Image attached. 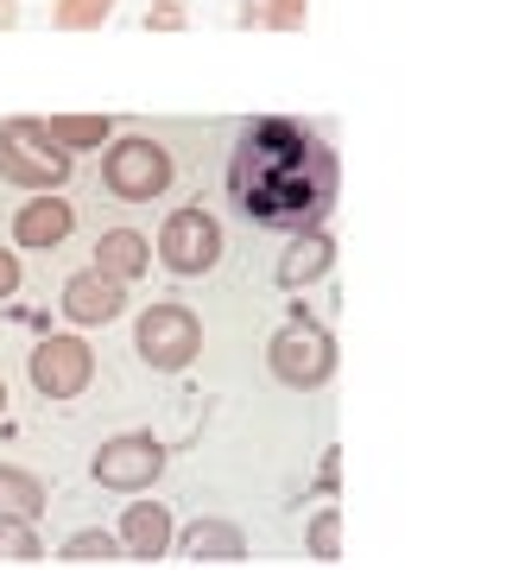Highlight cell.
I'll use <instances>...</instances> for the list:
<instances>
[{
	"instance_id": "1",
	"label": "cell",
	"mask_w": 506,
	"mask_h": 570,
	"mask_svg": "<svg viewBox=\"0 0 506 570\" xmlns=\"http://www.w3.org/2000/svg\"><path fill=\"white\" fill-rule=\"evenodd\" d=\"M343 190V165L317 127L291 115H254L228 153V204L266 235L324 228Z\"/></svg>"
},
{
	"instance_id": "2",
	"label": "cell",
	"mask_w": 506,
	"mask_h": 570,
	"mask_svg": "<svg viewBox=\"0 0 506 570\" xmlns=\"http://www.w3.org/2000/svg\"><path fill=\"white\" fill-rule=\"evenodd\" d=\"M178 178V159L171 146L152 140V134H127V140H108L101 153V190L115 204H159Z\"/></svg>"
},
{
	"instance_id": "3",
	"label": "cell",
	"mask_w": 506,
	"mask_h": 570,
	"mask_svg": "<svg viewBox=\"0 0 506 570\" xmlns=\"http://www.w3.org/2000/svg\"><path fill=\"white\" fill-rule=\"evenodd\" d=\"M222 254H228L222 223H216L202 204L171 209V216L159 223V242H152V261H159L171 279H202V273L222 266Z\"/></svg>"
},
{
	"instance_id": "4",
	"label": "cell",
	"mask_w": 506,
	"mask_h": 570,
	"mask_svg": "<svg viewBox=\"0 0 506 570\" xmlns=\"http://www.w3.org/2000/svg\"><path fill=\"white\" fill-rule=\"evenodd\" d=\"M77 171V153H63L44 121H7L0 127V178L20 190H63Z\"/></svg>"
},
{
	"instance_id": "5",
	"label": "cell",
	"mask_w": 506,
	"mask_h": 570,
	"mask_svg": "<svg viewBox=\"0 0 506 570\" xmlns=\"http://www.w3.org/2000/svg\"><path fill=\"white\" fill-rule=\"evenodd\" d=\"M266 367H272V381L279 387H298V393H317L336 374V336L324 324H310V317H291V324L272 330V343H266Z\"/></svg>"
},
{
	"instance_id": "6",
	"label": "cell",
	"mask_w": 506,
	"mask_h": 570,
	"mask_svg": "<svg viewBox=\"0 0 506 570\" xmlns=\"http://www.w3.org/2000/svg\"><path fill=\"white\" fill-rule=\"evenodd\" d=\"M133 348H140V362L152 374H183V367L202 355V324L197 311L178 305V298H159V305L140 311V324H133Z\"/></svg>"
},
{
	"instance_id": "7",
	"label": "cell",
	"mask_w": 506,
	"mask_h": 570,
	"mask_svg": "<svg viewBox=\"0 0 506 570\" xmlns=\"http://www.w3.org/2000/svg\"><path fill=\"white\" fill-rule=\"evenodd\" d=\"M165 463H171V450H165L152 431H121V438H108V444L96 450L89 475H96V489H108V494H146L165 475Z\"/></svg>"
},
{
	"instance_id": "8",
	"label": "cell",
	"mask_w": 506,
	"mask_h": 570,
	"mask_svg": "<svg viewBox=\"0 0 506 570\" xmlns=\"http://www.w3.org/2000/svg\"><path fill=\"white\" fill-rule=\"evenodd\" d=\"M26 374H32V393L63 406V400H82L89 381H96V348L82 336H44L32 355H26Z\"/></svg>"
},
{
	"instance_id": "9",
	"label": "cell",
	"mask_w": 506,
	"mask_h": 570,
	"mask_svg": "<svg viewBox=\"0 0 506 570\" xmlns=\"http://www.w3.org/2000/svg\"><path fill=\"white\" fill-rule=\"evenodd\" d=\"M58 311L77 330H101V324H115V317L127 311V285L108 279V273H96V266H89V273H70V279H63Z\"/></svg>"
},
{
	"instance_id": "10",
	"label": "cell",
	"mask_w": 506,
	"mask_h": 570,
	"mask_svg": "<svg viewBox=\"0 0 506 570\" xmlns=\"http://www.w3.org/2000/svg\"><path fill=\"white\" fill-rule=\"evenodd\" d=\"M70 228H77V204H63L58 190H32V204L13 209V247H26V254L63 247Z\"/></svg>"
},
{
	"instance_id": "11",
	"label": "cell",
	"mask_w": 506,
	"mask_h": 570,
	"mask_svg": "<svg viewBox=\"0 0 506 570\" xmlns=\"http://www.w3.org/2000/svg\"><path fill=\"white\" fill-rule=\"evenodd\" d=\"M171 532H178V527H171V508L133 494V508H121L115 539H121V551L133 558V564H165V558H171Z\"/></svg>"
},
{
	"instance_id": "12",
	"label": "cell",
	"mask_w": 506,
	"mask_h": 570,
	"mask_svg": "<svg viewBox=\"0 0 506 570\" xmlns=\"http://www.w3.org/2000/svg\"><path fill=\"white\" fill-rule=\"evenodd\" d=\"M171 551L190 558V564H241L247 539L235 520H190L183 532H171Z\"/></svg>"
},
{
	"instance_id": "13",
	"label": "cell",
	"mask_w": 506,
	"mask_h": 570,
	"mask_svg": "<svg viewBox=\"0 0 506 570\" xmlns=\"http://www.w3.org/2000/svg\"><path fill=\"white\" fill-rule=\"evenodd\" d=\"M329 266H336V242H329V228H304V235H291V247L279 254L272 279H279L285 292H304V285L329 279Z\"/></svg>"
},
{
	"instance_id": "14",
	"label": "cell",
	"mask_w": 506,
	"mask_h": 570,
	"mask_svg": "<svg viewBox=\"0 0 506 570\" xmlns=\"http://www.w3.org/2000/svg\"><path fill=\"white\" fill-rule=\"evenodd\" d=\"M96 273L133 285L140 273H152V242H146L140 228H108V235L96 242Z\"/></svg>"
},
{
	"instance_id": "15",
	"label": "cell",
	"mask_w": 506,
	"mask_h": 570,
	"mask_svg": "<svg viewBox=\"0 0 506 570\" xmlns=\"http://www.w3.org/2000/svg\"><path fill=\"white\" fill-rule=\"evenodd\" d=\"M44 501H51V494H44V482L32 469L0 463V513H7V520H39Z\"/></svg>"
},
{
	"instance_id": "16",
	"label": "cell",
	"mask_w": 506,
	"mask_h": 570,
	"mask_svg": "<svg viewBox=\"0 0 506 570\" xmlns=\"http://www.w3.org/2000/svg\"><path fill=\"white\" fill-rule=\"evenodd\" d=\"M44 134L63 146V153H89V146H108L115 140V121L108 115H51Z\"/></svg>"
},
{
	"instance_id": "17",
	"label": "cell",
	"mask_w": 506,
	"mask_h": 570,
	"mask_svg": "<svg viewBox=\"0 0 506 570\" xmlns=\"http://www.w3.org/2000/svg\"><path fill=\"white\" fill-rule=\"evenodd\" d=\"M58 564H127V551H121L115 532L82 527V532H70V539L58 546Z\"/></svg>"
},
{
	"instance_id": "18",
	"label": "cell",
	"mask_w": 506,
	"mask_h": 570,
	"mask_svg": "<svg viewBox=\"0 0 506 570\" xmlns=\"http://www.w3.org/2000/svg\"><path fill=\"white\" fill-rule=\"evenodd\" d=\"M51 551L39 546V532H32V520H7L0 513V564H44Z\"/></svg>"
},
{
	"instance_id": "19",
	"label": "cell",
	"mask_w": 506,
	"mask_h": 570,
	"mask_svg": "<svg viewBox=\"0 0 506 570\" xmlns=\"http://www.w3.org/2000/svg\"><path fill=\"white\" fill-rule=\"evenodd\" d=\"M304 546L317 564H336L343 558V508H317V520L304 527Z\"/></svg>"
},
{
	"instance_id": "20",
	"label": "cell",
	"mask_w": 506,
	"mask_h": 570,
	"mask_svg": "<svg viewBox=\"0 0 506 570\" xmlns=\"http://www.w3.org/2000/svg\"><path fill=\"white\" fill-rule=\"evenodd\" d=\"M108 13H115V0H58L51 26L58 32H96V26H108Z\"/></svg>"
},
{
	"instance_id": "21",
	"label": "cell",
	"mask_w": 506,
	"mask_h": 570,
	"mask_svg": "<svg viewBox=\"0 0 506 570\" xmlns=\"http://www.w3.org/2000/svg\"><path fill=\"white\" fill-rule=\"evenodd\" d=\"M304 7H310V0H266V7H260V26H272V32H298V26H304Z\"/></svg>"
},
{
	"instance_id": "22",
	"label": "cell",
	"mask_w": 506,
	"mask_h": 570,
	"mask_svg": "<svg viewBox=\"0 0 506 570\" xmlns=\"http://www.w3.org/2000/svg\"><path fill=\"white\" fill-rule=\"evenodd\" d=\"M190 7H146V32H183Z\"/></svg>"
},
{
	"instance_id": "23",
	"label": "cell",
	"mask_w": 506,
	"mask_h": 570,
	"mask_svg": "<svg viewBox=\"0 0 506 570\" xmlns=\"http://www.w3.org/2000/svg\"><path fill=\"white\" fill-rule=\"evenodd\" d=\"M20 254H13V247H0V298H13V292H20Z\"/></svg>"
},
{
	"instance_id": "24",
	"label": "cell",
	"mask_w": 506,
	"mask_h": 570,
	"mask_svg": "<svg viewBox=\"0 0 506 570\" xmlns=\"http://www.w3.org/2000/svg\"><path fill=\"white\" fill-rule=\"evenodd\" d=\"M336 475H343V463H336V450H329V456H324V475H317V489L336 494Z\"/></svg>"
},
{
	"instance_id": "25",
	"label": "cell",
	"mask_w": 506,
	"mask_h": 570,
	"mask_svg": "<svg viewBox=\"0 0 506 570\" xmlns=\"http://www.w3.org/2000/svg\"><path fill=\"white\" fill-rule=\"evenodd\" d=\"M20 26V0H0V32H13Z\"/></svg>"
},
{
	"instance_id": "26",
	"label": "cell",
	"mask_w": 506,
	"mask_h": 570,
	"mask_svg": "<svg viewBox=\"0 0 506 570\" xmlns=\"http://www.w3.org/2000/svg\"><path fill=\"white\" fill-rule=\"evenodd\" d=\"M159 7H190V0H159Z\"/></svg>"
},
{
	"instance_id": "27",
	"label": "cell",
	"mask_w": 506,
	"mask_h": 570,
	"mask_svg": "<svg viewBox=\"0 0 506 570\" xmlns=\"http://www.w3.org/2000/svg\"><path fill=\"white\" fill-rule=\"evenodd\" d=\"M0 412H7V381H0Z\"/></svg>"
}]
</instances>
